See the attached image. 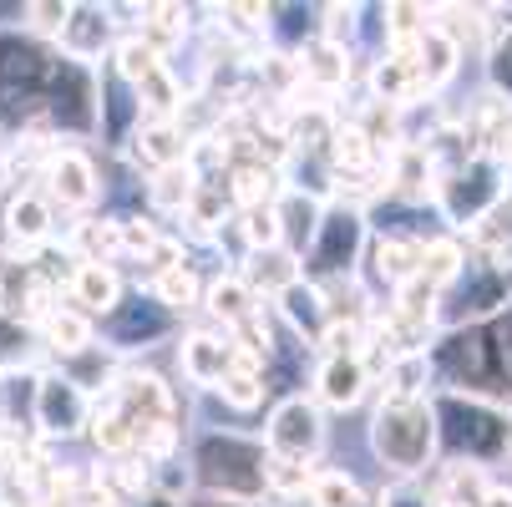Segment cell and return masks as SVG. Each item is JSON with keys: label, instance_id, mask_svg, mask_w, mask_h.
Here are the masks:
<instances>
[{"label": "cell", "instance_id": "cell-24", "mask_svg": "<svg viewBox=\"0 0 512 507\" xmlns=\"http://www.w3.org/2000/svg\"><path fill=\"white\" fill-rule=\"evenodd\" d=\"M193 193H198V168H193V163L163 168V173H158V183H153V203H158L163 213H188Z\"/></svg>", "mask_w": 512, "mask_h": 507}, {"label": "cell", "instance_id": "cell-23", "mask_svg": "<svg viewBox=\"0 0 512 507\" xmlns=\"http://www.w3.org/2000/svg\"><path fill=\"white\" fill-rule=\"evenodd\" d=\"M61 41H66L71 61H82V56L102 51V41H107V16H102V11H77V6H71V16H66V26H61Z\"/></svg>", "mask_w": 512, "mask_h": 507}, {"label": "cell", "instance_id": "cell-34", "mask_svg": "<svg viewBox=\"0 0 512 507\" xmlns=\"http://www.w3.org/2000/svg\"><path fill=\"white\" fill-rule=\"evenodd\" d=\"M376 507H436V497H431V487H421L416 477H401L391 492H381Z\"/></svg>", "mask_w": 512, "mask_h": 507}, {"label": "cell", "instance_id": "cell-3", "mask_svg": "<svg viewBox=\"0 0 512 507\" xmlns=\"http://www.w3.org/2000/svg\"><path fill=\"white\" fill-rule=\"evenodd\" d=\"M203 487L224 502H254L264 497V467H269V452L244 442V437H203L198 457H193Z\"/></svg>", "mask_w": 512, "mask_h": 507}, {"label": "cell", "instance_id": "cell-38", "mask_svg": "<svg viewBox=\"0 0 512 507\" xmlns=\"http://www.w3.org/2000/svg\"><path fill=\"white\" fill-rule=\"evenodd\" d=\"M127 507H178L173 497H137V502H127Z\"/></svg>", "mask_w": 512, "mask_h": 507}, {"label": "cell", "instance_id": "cell-35", "mask_svg": "<svg viewBox=\"0 0 512 507\" xmlns=\"http://www.w3.org/2000/svg\"><path fill=\"white\" fill-rule=\"evenodd\" d=\"M492 87L502 102H512V31L492 46Z\"/></svg>", "mask_w": 512, "mask_h": 507}, {"label": "cell", "instance_id": "cell-25", "mask_svg": "<svg viewBox=\"0 0 512 507\" xmlns=\"http://www.w3.org/2000/svg\"><path fill=\"white\" fill-rule=\"evenodd\" d=\"M153 300H158L168 315H178V310H193V305H198V274H193L188 264H173V269H163V274L153 279Z\"/></svg>", "mask_w": 512, "mask_h": 507}, {"label": "cell", "instance_id": "cell-10", "mask_svg": "<svg viewBox=\"0 0 512 507\" xmlns=\"http://www.w3.org/2000/svg\"><path fill=\"white\" fill-rule=\"evenodd\" d=\"M365 386H371V371H365V355H330V360H320L315 391H320V401H325V406L350 411V406L365 396Z\"/></svg>", "mask_w": 512, "mask_h": 507}, {"label": "cell", "instance_id": "cell-33", "mask_svg": "<svg viewBox=\"0 0 512 507\" xmlns=\"http://www.w3.org/2000/svg\"><path fill=\"white\" fill-rule=\"evenodd\" d=\"M244 239H249V254H254V249H274V244H279L274 203H269V208H244Z\"/></svg>", "mask_w": 512, "mask_h": 507}, {"label": "cell", "instance_id": "cell-22", "mask_svg": "<svg viewBox=\"0 0 512 507\" xmlns=\"http://www.w3.org/2000/svg\"><path fill=\"white\" fill-rule=\"evenodd\" d=\"M41 335H46V345H51L61 360L92 350V320L77 315V310H51V315L41 320Z\"/></svg>", "mask_w": 512, "mask_h": 507}, {"label": "cell", "instance_id": "cell-14", "mask_svg": "<svg viewBox=\"0 0 512 507\" xmlns=\"http://www.w3.org/2000/svg\"><path fill=\"white\" fill-rule=\"evenodd\" d=\"M300 279V254H289L284 244H274V249H254L249 254V274H244V284L254 289V295H284L289 284Z\"/></svg>", "mask_w": 512, "mask_h": 507}, {"label": "cell", "instance_id": "cell-21", "mask_svg": "<svg viewBox=\"0 0 512 507\" xmlns=\"http://www.w3.org/2000/svg\"><path fill=\"white\" fill-rule=\"evenodd\" d=\"M416 264H421V239H401V234L376 239V279H386L391 295L406 279H416Z\"/></svg>", "mask_w": 512, "mask_h": 507}, {"label": "cell", "instance_id": "cell-36", "mask_svg": "<svg viewBox=\"0 0 512 507\" xmlns=\"http://www.w3.org/2000/svg\"><path fill=\"white\" fill-rule=\"evenodd\" d=\"M26 16H36L41 31H61L66 16H71V6H26Z\"/></svg>", "mask_w": 512, "mask_h": 507}, {"label": "cell", "instance_id": "cell-4", "mask_svg": "<svg viewBox=\"0 0 512 507\" xmlns=\"http://www.w3.org/2000/svg\"><path fill=\"white\" fill-rule=\"evenodd\" d=\"M502 198H507V168L487 153H472L467 163H457L452 173L436 178V208L462 229H472L492 208H502Z\"/></svg>", "mask_w": 512, "mask_h": 507}, {"label": "cell", "instance_id": "cell-16", "mask_svg": "<svg viewBox=\"0 0 512 507\" xmlns=\"http://www.w3.org/2000/svg\"><path fill=\"white\" fill-rule=\"evenodd\" d=\"M279 310H284V320L295 325L300 335H310V340H320L325 335V325H330V315H325V289L315 284V279H295L279 295Z\"/></svg>", "mask_w": 512, "mask_h": 507}, {"label": "cell", "instance_id": "cell-18", "mask_svg": "<svg viewBox=\"0 0 512 507\" xmlns=\"http://www.w3.org/2000/svg\"><path fill=\"white\" fill-rule=\"evenodd\" d=\"M6 234H11V244H21V249L46 244V234H51V208H46L41 193L26 188V193L6 208Z\"/></svg>", "mask_w": 512, "mask_h": 507}, {"label": "cell", "instance_id": "cell-6", "mask_svg": "<svg viewBox=\"0 0 512 507\" xmlns=\"http://www.w3.org/2000/svg\"><path fill=\"white\" fill-rule=\"evenodd\" d=\"M269 457H284V462H315L320 457V447H325V416H320V406L315 401H305V396H289V401H279L274 406V416H269Z\"/></svg>", "mask_w": 512, "mask_h": 507}, {"label": "cell", "instance_id": "cell-28", "mask_svg": "<svg viewBox=\"0 0 512 507\" xmlns=\"http://www.w3.org/2000/svg\"><path fill=\"white\" fill-rule=\"evenodd\" d=\"M137 97H142V107L153 112V122H173V112H178V102H183V87L173 82L168 66H158L153 77L137 87Z\"/></svg>", "mask_w": 512, "mask_h": 507}, {"label": "cell", "instance_id": "cell-1", "mask_svg": "<svg viewBox=\"0 0 512 507\" xmlns=\"http://www.w3.org/2000/svg\"><path fill=\"white\" fill-rule=\"evenodd\" d=\"M431 416H436V447H447L457 462L492 467V462H502L507 447H512V421H507V411L487 406L482 396L447 391V396L431 401Z\"/></svg>", "mask_w": 512, "mask_h": 507}, {"label": "cell", "instance_id": "cell-15", "mask_svg": "<svg viewBox=\"0 0 512 507\" xmlns=\"http://www.w3.org/2000/svg\"><path fill=\"white\" fill-rule=\"evenodd\" d=\"M462 269H467V249H462L452 234L421 239V264H416V274L436 289V295H447V289L462 279Z\"/></svg>", "mask_w": 512, "mask_h": 507}, {"label": "cell", "instance_id": "cell-27", "mask_svg": "<svg viewBox=\"0 0 512 507\" xmlns=\"http://www.w3.org/2000/svg\"><path fill=\"white\" fill-rule=\"evenodd\" d=\"M158 66H163V56H158V46H153V41L132 36V41H122V46H117V77H122L127 87H142Z\"/></svg>", "mask_w": 512, "mask_h": 507}, {"label": "cell", "instance_id": "cell-29", "mask_svg": "<svg viewBox=\"0 0 512 507\" xmlns=\"http://www.w3.org/2000/svg\"><path fill=\"white\" fill-rule=\"evenodd\" d=\"M310 502H315V507H365V492H360V482L345 477V472H315Z\"/></svg>", "mask_w": 512, "mask_h": 507}, {"label": "cell", "instance_id": "cell-31", "mask_svg": "<svg viewBox=\"0 0 512 507\" xmlns=\"http://www.w3.org/2000/svg\"><path fill=\"white\" fill-rule=\"evenodd\" d=\"M310 482H315V467H305V462L269 457V467H264V487H269V492H279V497H305V492H310Z\"/></svg>", "mask_w": 512, "mask_h": 507}, {"label": "cell", "instance_id": "cell-26", "mask_svg": "<svg viewBox=\"0 0 512 507\" xmlns=\"http://www.w3.org/2000/svg\"><path fill=\"white\" fill-rule=\"evenodd\" d=\"M229 193H234L239 208H269V203H274V168H269V163H244V168H234Z\"/></svg>", "mask_w": 512, "mask_h": 507}, {"label": "cell", "instance_id": "cell-37", "mask_svg": "<svg viewBox=\"0 0 512 507\" xmlns=\"http://www.w3.org/2000/svg\"><path fill=\"white\" fill-rule=\"evenodd\" d=\"M477 507H512V487H502V482H492L487 492H482V502Z\"/></svg>", "mask_w": 512, "mask_h": 507}, {"label": "cell", "instance_id": "cell-11", "mask_svg": "<svg viewBox=\"0 0 512 507\" xmlns=\"http://www.w3.org/2000/svg\"><path fill=\"white\" fill-rule=\"evenodd\" d=\"M178 355H183V376L193 386H213L218 391V381L234 371V340H218V335H203V330L188 335Z\"/></svg>", "mask_w": 512, "mask_h": 507}, {"label": "cell", "instance_id": "cell-12", "mask_svg": "<svg viewBox=\"0 0 512 507\" xmlns=\"http://www.w3.org/2000/svg\"><path fill=\"white\" fill-rule=\"evenodd\" d=\"M274 219H279V244H284L289 254H300L305 244H315V229H320V219H325V208H320L310 193H284V198L274 203Z\"/></svg>", "mask_w": 512, "mask_h": 507}, {"label": "cell", "instance_id": "cell-13", "mask_svg": "<svg viewBox=\"0 0 512 507\" xmlns=\"http://www.w3.org/2000/svg\"><path fill=\"white\" fill-rule=\"evenodd\" d=\"M71 295H77V305H87V315H112L122 305V279L112 264H77L71 269Z\"/></svg>", "mask_w": 512, "mask_h": 507}, {"label": "cell", "instance_id": "cell-8", "mask_svg": "<svg viewBox=\"0 0 512 507\" xmlns=\"http://www.w3.org/2000/svg\"><path fill=\"white\" fill-rule=\"evenodd\" d=\"M0 315L26 325H41L51 315V284L36 274V264L16 254H0Z\"/></svg>", "mask_w": 512, "mask_h": 507}, {"label": "cell", "instance_id": "cell-19", "mask_svg": "<svg viewBox=\"0 0 512 507\" xmlns=\"http://www.w3.org/2000/svg\"><path fill=\"white\" fill-rule=\"evenodd\" d=\"M208 310L224 320L229 330H239V325H249V320H259V295L244 284V279H213L208 284Z\"/></svg>", "mask_w": 512, "mask_h": 507}, {"label": "cell", "instance_id": "cell-9", "mask_svg": "<svg viewBox=\"0 0 512 507\" xmlns=\"http://www.w3.org/2000/svg\"><path fill=\"white\" fill-rule=\"evenodd\" d=\"M46 183H51V198L61 208H92L97 203V173H92V158L66 148V153H51L46 163Z\"/></svg>", "mask_w": 512, "mask_h": 507}, {"label": "cell", "instance_id": "cell-17", "mask_svg": "<svg viewBox=\"0 0 512 507\" xmlns=\"http://www.w3.org/2000/svg\"><path fill=\"white\" fill-rule=\"evenodd\" d=\"M137 158L148 163V168H178V163H188L193 158V148H188V132L178 127V122H148L137 132Z\"/></svg>", "mask_w": 512, "mask_h": 507}, {"label": "cell", "instance_id": "cell-7", "mask_svg": "<svg viewBox=\"0 0 512 507\" xmlns=\"http://www.w3.org/2000/svg\"><path fill=\"white\" fill-rule=\"evenodd\" d=\"M92 421V396L77 391L61 371L51 376H36V426L46 437H71V431H82Z\"/></svg>", "mask_w": 512, "mask_h": 507}, {"label": "cell", "instance_id": "cell-5", "mask_svg": "<svg viewBox=\"0 0 512 507\" xmlns=\"http://www.w3.org/2000/svg\"><path fill=\"white\" fill-rule=\"evenodd\" d=\"M360 244H365V213L355 203H335L320 229H315V244H310V269L320 279H345L360 259Z\"/></svg>", "mask_w": 512, "mask_h": 507}, {"label": "cell", "instance_id": "cell-32", "mask_svg": "<svg viewBox=\"0 0 512 507\" xmlns=\"http://www.w3.org/2000/svg\"><path fill=\"white\" fill-rule=\"evenodd\" d=\"M218 391H224V401H229V406H239V411H254V406L264 401V376H259V371H244V366H234L224 381H218Z\"/></svg>", "mask_w": 512, "mask_h": 507}, {"label": "cell", "instance_id": "cell-39", "mask_svg": "<svg viewBox=\"0 0 512 507\" xmlns=\"http://www.w3.org/2000/svg\"><path fill=\"white\" fill-rule=\"evenodd\" d=\"M11 183V163H6V153H0V188Z\"/></svg>", "mask_w": 512, "mask_h": 507}, {"label": "cell", "instance_id": "cell-2", "mask_svg": "<svg viewBox=\"0 0 512 507\" xmlns=\"http://www.w3.org/2000/svg\"><path fill=\"white\" fill-rule=\"evenodd\" d=\"M371 447L396 477H421L436 457V416L431 401H381L371 421Z\"/></svg>", "mask_w": 512, "mask_h": 507}, {"label": "cell", "instance_id": "cell-30", "mask_svg": "<svg viewBox=\"0 0 512 507\" xmlns=\"http://www.w3.org/2000/svg\"><path fill=\"white\" fill-rule=\"evenodd\" d=\"M77 249L87 254V264H107V259H117L122 254V229L117 224H97V219H87V224H77Z\"/></svg>", "mask_w": 512, "mask_h": 507}, {"label": "cell", "instance_id": "cell-20", "mask_svg": "<svg viewBox=\"0 0 512 507\" xmlns=\"http://www.w3.org/2000/svg\"><path fill=\"white\" fill-rule=\"evenodd\" d=\"M305 77L320 87V92H340L345 82H350V51H345V41H310L305 46Z\"/></svg>", "mask_w": 512, "mask_h": 507}, {"label": "cell", "instance_id": "cell-40", "mask_svg": "<svg viewBox=\"0 0 512 507\" xmlns=\"http://www.w3.org/2000/svg\"><path fill=\"white\" fill-rule=\"evenodd\" d=\"M507 421H512V416H507ZM507 457H512V447H507Z\"/></svg>", "mask_w": 512, "mask_h": 507}]
</instances>
